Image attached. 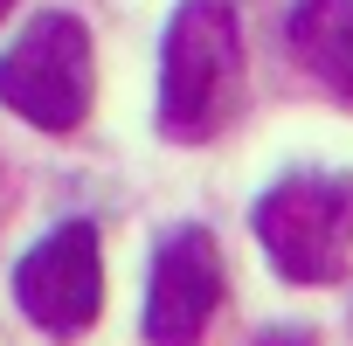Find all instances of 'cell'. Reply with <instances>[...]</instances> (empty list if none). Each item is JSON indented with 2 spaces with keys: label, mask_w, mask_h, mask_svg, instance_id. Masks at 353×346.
<instances>
[{
  "label": "cell",
  "mask_w": 353,
  "mask_h": 346,
  "mask_svg": "<svg viewBox=\"0 0 353 346\" xmlns=\"http://www.w3.org/2000/svg\"><path fill=\"white\" fill-rule=\"evenodd\" d=\"M243 97V35L229 0H181L159 49V132L208 139Z\"/></svg>",
  "instance_id": "cell-1"
},
{
  "label": "cell",
  "mask_w": 353,
  "mask_h": 346,
  "mask_svg": "<svg viewBox=\"0 0 353 346\" xmlns=\"http://www.w3.org/2000/svg\"><path fill=\"white\" fill-rule=\"evenodd\" d=\"M14 298H21V312H28L49 339H77V332L97 318V305H104L97 229H90V222H63V229H49V236L21 256V270H14Z\"/></svg>",
  "instance_id": "cell-4"
},
{
  "label": "cell",
  "mask_w": 353,
  "mask_h": 346,
  "mask_svg": "<svg viewBox=\"0 0 353 346\" xmlns=\"http://www.w3.org/2000/svg\"><path fill=\"white\" fill-rule=\"evenodd\" d=\"M222 305V250L208 229H173L145 277V346H201Z\"/></svg>",
  "instance_id": "cell-5"
},
{
  "label": "cell",
  "mask_w": 353,
  "mask_h": 346,
  "mask_svg": "<svg viewBox=\"0 0 353 346\" xmlns=\"http://www.w3.org/2000/svg\"><path fill=\"white\" fill-rule=\"evenodd\" d=\"M291 49L332 97L353 104V0H298Z\"/></svg>",
  "instance_id": "cell-6"
},
{
  "label": "cell",
  "mask_w": 353,
  "mask_h": 346,
  "mask_svg": "<svg viewBox=\"0 0 353 346\" xmlns=\"http://www.w3.org/2000/svg\"><path fill=\"white\" fill-rule=\"evenodd\" d=\"M8 8H14V0H0V14H8Z\"/></svg>",
  "instance_id": "cell-8"
},
{
  "label": "cell",
  "mask_w": 353,
  "mask_h": 346,
  "mask_svg": "<svg viewBox=\"0 0 353 346\" xmlns=\"http://www.w3.org/2000/svg\"><path fill=\"white\" fill-rule=\"evenodd\" d=\"M256 243L291 284H332L353 256V173H284L256 201Z\"/></svg>",
  "instance_id": "cell-2"
},
{
  "label": "cell",
  "mask_w": 353,
  "mask_h": 346,
  "mask_svg": "<svg viewBox=\"0 0 353 346\" xmlns=\"http://www.w3.org/2000/svg\"><path fill=\"white\" fill-rule=\"evenodd\" d=\"M97 97V49L77 14H35L0 56V104L35 132H77Z\"/></svg>",
  "instance_id": "cell-3"
},
{
  "label": "cell",
  "mask_w": 353,
  "mask_h": 346,
  "mask_svg": "<svg viewBox=\"0 0 353 346\" xmlns=\"http://www.w3.org/2000/svg\"><path fill=\"white\" fill-rule=\"evenodd\" d=\"M250 346H319V332H312V325H298V318H291V325H263V332H256V339H250Z\"/></svg>",
  "instance_id": "cell-7"
}]
</instances>
